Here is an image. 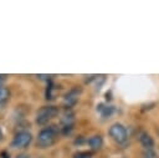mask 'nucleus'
Here are the masks:
<instances>
[{
    "mask_svg": "<svg viewBox=\"0 0 159 158\" xmlns=\"http://www.w3.org/2000/svg\"><path fill=\"white\" fill-rule=\"evenodd\" d=\"M58 114V107L56 106H43L41 107L37 113H36V123L40 126H43L46 123H48L51 119H53L55 117H57Z\"/></svg>",
    "mask_w": 159,
    "mask_h": 158,
    "instance_id": "nucleus-2",
    "label": "nucleus"
},
{
    "mask_svg": "<svg viewBox=\"0 0 159 158\" xmlns=\"http://www.w3.org/2000/svg\"><path fill=\"white\" fill-rule=\"evenodd\" d=\"M58 132H60V129H58V127L55 126V124L48 126V127H46V128H42V129L39 132V134H37L36 146H37L39 148H42V149L51 147V146L56 142L57 136H58Z\"/></svg>",
    "mask_w": 159,
    "mask_h": 158,
    "instance_id": "nucleus-1",
    "label": "nucleus"
},
{
    "mask_svg": "<svg viewBox=\"0 0 159 158\" xmlns=\"http://www.w3.org/2000/svg\"><path fill=\"white\" fill-rule=\"evenodd\" d=\"M0 157H1V158H10V154H9L6 151H2V152L0 153Z\"/></svg>",
    "mask_w": 159,
    "mask_h": 158,
    "instance_id": "nucleus-14",
    "label": "nucleus"
},
{
    "mask_svg": "<svg viewBox=\"0 0 159 158\" xmlns=\"http://www.w3.org/2000/svg\"><path fill=\"white\" fill-rule=\"evenodd\" d=\"M61 122L63 126H70L73 124V113L72 112H66L63 114V117L61 118Z\"/></svg>",
    "mask_w": 159,
    "mask_h": 158,
    "instance_id": "nucleus-10",
    "label": "nucleus"
},
{
    "mask_svg": "<svg viewBox=\"0 0 159 158\" xmlns=\"http://www.w3.org/2000/svg\"><path fill=\"white\" fill-rule=\"evenodd\" d=\"M73 129V124H70V126H63L62 127V133L63 134H70Z\"/></svg>",
    "mask_w": 159,
    "mask_h": 158,
    "instance_id": "nucleus-13",
    "label": "nucleus"
},
{
    "mask_svg": "<svg viewBox=\"0 0 159 158\" xmlns=\"http://www.w3.org/2000/svg\"><path fill=\"white\" fill-rule=\"evenodd\" d=\"M109 136L117 143H124L127 141V137H128L125 127L123 124H120V123H114V124L111 126V128H109Z\"/></svg>",
    "mask_w": 159,
    "mask_h": 158,
    "instance_id": "nucleus-4",
    "label": "nucleus"
},
{
    "mask_svg": "<svg viewBox=\"0 0 159 158\" xmlns=\"http://www.w3.org/2000/svg\"><path fill=\"white\" fill-rule=\"evenodd\" d=\"M9 98H10V91H9V88H6L4 86H0V105L1 103H5Z\"/></svg>",
    "mask_w": 159,
    "mask_h": 158,
    "instance_id": "nucleus-9",
    "label": "nucleus"
},
{
    "mask_svg": "<svg viewBox=\"0 0 159 158\" xmlns=\"http://www.w3.org/2000/svg\"><path fill=\"white\" fill-rule=\"evenodd\" d=\"M15 158H30V156L26 154V153H20V154H17Z\"/></svg>",
    "mask_w": 159,
    "mask_h": 158,
    "instance_id": "nucleus-15",
    "label": "nucleus"
},
{
    "mask_svg": "<svg viewBox=\"0 0 159 158\" xmlns=\"http://www.w3.org/2000/svg\"><path fill=\"white\" fill-rule=\"evenodd\" d=\"M88 146L91 147L92 151H98V149H101L102 146H103V138H102L99 134L92 136V137L88 139Z\"/></svg>",
    "mask_w": 159,
    "mask_h": 158,
    "instance_id": "nucleus-6",
    "label": "nucleus"
},
{
    "mask_svg": "<svg viewBox=\"0 0 159 158\" xmlns=\"http://www.w3.org/2000/svg\"><path fill=\"white\" fill-rule=\"evenodd\" d=\"M139 142L142 143V146H143L144 148H152V147L154 146L153 138H152L147 132L140 133V136H139Z\"/></svg>",
    "mask_w": 159,
    "mask_h": 158,
    "instance_id": "nucleus-7",
    "label": "nucleus"
},
{
    "mask_svg": "<svg viewBox=\"0 0 159 158\" xmlns=\"http://www.w3.org/2000/svg\"><path fill=\"white\" fill-rule=\"evenodd\" d=\"M92 152L89 151H80L73 154V158H92Z\"/></svg>",
    "mask_w": 159,
    "mask_h": 158,
    "instance_id": "nucleus-11",
    "label": "nucleus"
},
{
    "mask_svg": "<svg viewBox=\"0 0 159 158\" xmlns=\"http://www.w3.org/2000/svg\"><path fill=\"white\" fill-rule=\"evenodd\" d=\"M98 109H99V112H101V114L103 117H109L114 111V108L112 106H103V105H99Z\"/></svg>",
    "mask_w": 159,
    "mask_h": 158,
    "instance_id": "nucleus-8",
    "label": "nucleus"
},
{
    "mask_svg": "<svg viewBox=\"0 0 159 158\" xmlns=\"http://www.w3.org/2000/svg\"><path fill=\"white\" fill-rule=\"evenodd\" d=\"M31 141H32V134L29 131H19L17 133H15V136L11 141V147L22 149V148L29 147Z\"/></svg>",
    "mask_w": 159,
    "mask_h": 158,
    "instance_id": "nucleus-3",
    "label": "nucleus"
},
{
    "mask_svg": "<svg viewBox=\"0 0 159 158\" xmlns=\"http://www.w3.org/2000/svg\"><path fill=\"white\" fill-rule=\"evenodd\" d=\"M5 80H6V75H0V86H1V83H2Z\"/></svg>",
    "mask_w": 159,
    "mask_h": 158,
    "instance_id": "nucleus-16",
    "label": "nucleus"
},
{
    "mask_svg": "<svg viewBox=\"0 0 159 158\" xmlns=\"http://www.w3.org/2000/svg\"><path fill=\"white\" fill-rule=\"evenodd\" d=\"M81 93V88H72L71 91H68L65 96V105L67 108H71L73 105H76V102L78 101V95Z\"/></svg>",
    "mask_w": 159,
    "mask_h": 158,
    "instance_id": "nucleus-5",
    "label": "nucleus"
},
{
    "mask_svg": "<svg viewBox=\"0 0 159 158\" xmlns=\"http://www.w3.org/2000/svg\"><path fill=\"white\" fill-rule=\"evenodd\" d=\"M2 137H4V133H2V129H1V127H0V141L2 139Z\"/></svg>",
    "mask_w": 159,
    "mask_h": 158,
    "instance_id": "nucleus-17",
    "label": "nucleus"
},
{
    "mask_svg": "<svg viewBox=\"0 0 159 158\" xmlns=\"http://www.w3.org/2000/svg\"><path fill=\"white\" fill-rule=\"evenodd\" d=\"M143 156H144V158H159L157 152L153 148H145L143 152Z\"/></svg>",
    "mask_w": 159,
    "mask_h": 158,
    "instance_id": "nucleus-12",
    "label": "nucleus"
}]
</instances>
